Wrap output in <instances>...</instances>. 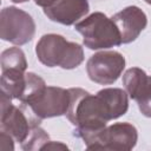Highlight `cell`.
<instances>
[{
	"label": "cell",
	"mask_w": 151,
	"mask_h": 151,
	"mask_svg": "<svg viewBox=\"0 0 151 151\" xmlns=\"http://www.w3.org/2000/svg\"><path fill=\"white\" fill-rule=\"evenodd\" d=\"M68 90L71 101L65 116L76 126L74 136L81 138L86 147L92 150L106 123L126 113L129 94L116 87L103 88L97 94H91L80 87Z\"/></svg>",
	"instance_id": "1"
},
{
	"label": "cell",
	"mask_w": 151,
	"mask_h": 151,
	"mask_svg": "<svg viewBox=\"0 0 151 151\" xmlns=\"http://www.w3.org/2000/svg\"><path fill=\"white\" fill-rule=\"evenodd\" d=\"M35 53L38 60L47 67L59 66L64 70H72L84 61L83 47L55 33L42 35L37 42Z\"/></svg>",
	"instance_id": "2"
},
{
	"label": "cell",
	"mask_w": 151,
	"mask_h": 151,
	"mask_svg": "<svg viewBox=\"0 0 151 151\" xmlns=\"http://www.w3.org/2000/svg\"><path fill=\"white\" fill-rule=\"evenodd\" d=\"M83 35V44L90 50H105L122 45L118 27L111 18L101 12H94L74 25Z\"/></svg>",
	"instance_id": "3"
},
{
	"label": "cell",
	"mask_w": 151,
	"mask_h": 151,
	"mask_svg": "<svg viewBox=\"0 0 151 151\" xmlns=\"http://www.w3.org/2000/svg\"><path fill=\"white\" fill-rule=\"evenodd\" d=\"M0 131L9 134L14 142L22 143L29 134L34 125L40 124L28 106L21 104L20 107L12 104V98L1 92L0 99Z\"/></svg>",
	"instance_id": "4"
},
{
	"label": "cell",
	"mask_w": 151,
	"mask_h": 151,
	"mask_svg": "<svg viewBox=\"0 0 151 151\" xmlns=\"http://www.w3.org/2000/svg\"><path fill=\"white\" fill-rule=\"evenodd\" d=\"M35 33L33 18L25 11L9 6L0 13V37L5 41L21 46L29 42Z\"/></svg>",
	"instance_id": "5"
},
{
	"label": "cell",
	"mask_w": 151,
	"mask_h": 151,
	"mask_svg": "<svg viewBox=\"0 0 151 151\" xmlns=\"http://www.w3.org/2000/svg\"><path fill=\"white\" fill-rule=\"evenodd\" d=\"M70 101L71 96L68 88L46 86L24 105L28 106L33 114L42 120L66 114L70 107Z\"/></svg>",
	"instance_id": "6"
},
{
	"label": "cell",
	"mask_w": 151,
	"mask_h": 151,
	"mask_svg": "<svg viewBox=\"0 0 151 151\" xmlns=\"http://www.w3.org/2000/svg\"><path fill=\"white\" fill-rule=\"evenodd\" d=\"M125 67V58L117 51H100L90 57L86 63L88 78L100 85L113 84Z\"/></svg>",
	"instance_id": "7"
},
{
	"label": "cell",
	"mask_w": 151,
	"mask_h": 151,
	"mask_svg": "<svg viewBox=\"0 0 151 151\" xmlns=\"http://www.w3.org/2000/svg\"><path fill=\"white\" fill-rule=\"evenodd\" d=\"M138 139L137 129L130 123H114L106 126L98 136L92 150H132Z\"/></svg>",
	"instance_id": "8"
},
{
	"label": "cell",
	"mask_w": 151,
	"mask_h": 151,
	"mask_svg": "<svg viewBox=\"0 0 151 151\" xmlns=\"http://www.w3.org/2000/svg\"><path fill=\"white\" fill-rule=\"evenodd\" d=\"M123 85L129 97L137 101L142 114L151 118V76L139 67H131L123 74Z\"/></svg>",
	"instance_id": "9"
},
{
	"label": "cell",
	"mask_w": 151,
	"mask_h": 151,
	"mask_svg": "<svg viewBox=\"0 0 151 151\" xmlns=\"http://www.w3.org/2000/svg\"><path fill=\"white\" fill-rule=\"evenodd\" d=\"M119 29L122 44L134 41L147 25L146 14L137 6H129L111 18Z\"/></svg>",
	"instance_id": "10"
},
{
	"label": "cell",
	"mask_w": 151,
	"mask_h": 151,
	"mask_svg": "<svg viewBox=\"0 0 151 151\" xmlns=\"http://www.w3.org/2000/svg\"><path fill=\"white\" fill-rule=\"evenodd\" d=\"M88 11L87 0H55L51 6L44 8V13L50 20L66 26L76 25Z\"/></svg>",
	"instance_id": "11"
},
{
	"label": "cell",
	"mask_w": 151,
	"mask_h": 151,
	"mask_svg": "<svg viewBox=\"0 0 151 151\" xmlns=\"http://www.w3.org/2000/svg\"><path fill=\"white\" fill-rule=\"evenodd\" d=\"M1 72L4 71H21L26 72L27 61L25 53L19 47H9L1 53L0 57Z\"/></svg>",
	"instance_id": "12"
},
{
	"label": "cell",
	"mask_w": 151,
	"mask_h": 151,
	"mask_svg": "<svg viewBox=\"0 0 151 151\" xmlns=\"http://www.w3.org/2000/svg\"><path fill=\"white\" fill-rule=\"evenodd\" d=\"M48 142H50L48 133L39 125H34L27 138L20 145L21 149L25 151H34V150H41L42 146Z\"/></svg>",
	"instance_id": "13"
},
{
	"label": "cell",
	"mask_w": 151,
	"mask_h": 151,
	"mask_svg": "<svg viewBox=\"0 0 151 151\" xmlns=\"http://www.w3.org/2000/svg\"><path fill=\"white\" fill-rule=\"evenodd\" d=\"M13 142H14V139L9 134L0 131V149L1 150H4V151H9V150L13 151L14 150V143Z\"/></svg>",
	"instance_id": "14"
},
{
	"label": "cell",
	"mask_w": 151,
	"mask_h": 151,
	"mask_svg": "<svg viewBox=\"0 0 151 151\" xmlns=\"http://www.w3.org/2000/svg\"><path fill=\"white\" fill-rule=\"evenodd\" d=\"M67 149H68L67 145H65L60 142H51L50 140L48 143H46L42 146L41 150H67Z\"/></svg>",
	"instance_id": "15"
},
{
	"label": "cell",
	"mask_w": 151,
	"mask_h": 151,
	"mask_svg": "<svg viewBox=\"0 0 151 151\" xmlns=\"http://www.w3.org/2000/svg\"><path fill=\"white\" fill-rule=\"evenodd\" d=\"M11 1H13V2H15V4H21V2H26V1H28V0H11Z\"/></svg>",
	"instance_id": "16"
},
{
	"label": "cell",
	"mask_w": 151,
	"mask_h": 151,
	"mask_svg": "<svg viewBox=\"0 0 151 151\" xmlns=\"http://www.w3.org/2000/svg\"><path fill=\"white\" fill-rule=\"evenodd\" d=\"M146 4H149V5H151V0H144Z\"/></svg>",
	"instance_id": "17"
}]
</instances>
